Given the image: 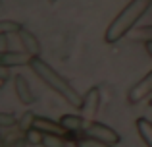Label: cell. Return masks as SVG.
Instances as JSON below:
<instances>
[{
  "instance_id": "11",
  "label": "cell",
  "mask_w": 152,
  "mask_h": 147,
  "mask_svg": "<svg viewBox=\"0 0 152 147\" xmlns=\"http://www.w3.org/2000/svg\"><path fill=\"white\" fill-rule=\"evenodd\" d=\"M135 128H137V134L142 140V143L146 147H152V122L141 116L135 120Z\"/></svg>"
},
{
  "instance_id": "1",
  "label": "cell",
  "mask_w": 152,
  "mask_h": 147,
  "mask_svg": "<svg viewBox=\"0 0 152 147\" xmlns=\"http://www.w3.org/2000/svg\"><path fill=\"white\" fill-rule=\"evenodd\" d=\"M29 68L33 70L35 75H37L42 83H46L54 93H58L69 106H73V109H81L83 95L79 93L73 85H71L69 79L64 78L60 72H56L48 62H45L41 56H33V58H31V62H29Z\"/></svg>"
},
{
  "instance_id": "7",
  "label": "cell",
  "mask_w": 152,
  "mask_h": 147,
  "mask_svg": "<svg viewBox=\"0 0 152 147\" xmlns=\"http://www.w3.org/2000/svg\"><path fill=\"white\" fill-rule=\"evenodd\" d=\"M31 54L29 52H15V50H4V52H0V64L4 66H29L31 62Z\"/></svg>"
},
{
  "instance_id": "17",
  "label": "cell",
  "mask_w": 152,
  "mask_h": 147,
  "mask_svg": "<svg viewBox=\"0 0 152 147\" xmlns=\"http://www.w3.org/2000/svg\"><path fill=\"white\" fill-rule=\"evenodd\" d=\"M18 122H19V118H15V114H12V112H2L0 114V126H2L4 130L15 128Z\"/></svg>"
},
{
  "instance_id": "12",
  "label": "cell",
  "mask_w": 152,
  "mask_h": 147,
  "mask_svg": "<svg viewBox=\"0 0 152 147\" xmlns=\"http://www.w3.org/2000/svg\"><path fill=\"white\" fill-rule=\"evenodd\" d=\"M75 147H114L112 143H106V141L102 140H96V137L93 136H87L85 137H79V140H75Z\"/></svg>"
},
{
  "instance_id": "13",
  "label": "cell",
  "mask_w": 152,
  "mask_h": 147,
  "mask_svg": "<svg viewBox=\"0 0 152 147\" xmlns=\"http://www.w3.org/2000/svg\"><path fill=\"white\" fill-rule=\"evenodd\" d=\"M42 147H66V140L60 134H42Z\"/></svg>"
},
{
  "instance_id": "15",
  "label": "cell",
  "mask_w": 152,
  "mask_h": 147,
  "mask_svg": "<svg viewBox=\"0 0 152 147\" xmlns=\"http://www.w3.org/2000/svg\"><path fill=\"white\" fill-rule=\"evenodd\" d=\"M35 118H37V114H35V112H31V110H25V112L21 114V118H19V122H18V130H21V132L25 134L27 130L33 128Z\"/></svg>"
},
{
  "instance_id": "16",
  "label": "cell",
  "mask_w": 152,
  "mask_h": 147,
  "mask_svg": "<svg viewBox=\"0 0 152 147\" xmlns=\"http://www.w3.org/2000/svg\"><path fill=\"white\" fill-rule=\"evenodd\" d=\"M23 136H25L27 145H41L42 143V132H41V130H37L35 126L31 130H27Z\"/></svg>"
},
{
  "instance_id": "2",
  "label": "cell",
  "mask_w": 152,
  "mask_h": 147,
  "mask_svg": "<svg viewBox=\"0 0 152 147\" xmlns=\"http://www.w3.org/2000/svg\"><path fill=\"white\" fill-rule=\"evenodd\" d=\"M152 0H131L121 12L114 18V21H110V25L104 31V41L114 45L119 39H123L131 29H135V25L139 23V19L150 10Z\"/></svg>"
},
{
  "instance_id": "14",
  "label": "cell",
  "mask_w": 152,
  "mask_h": 147,
  "mask_svg": "<svg viewBox=\"0 0 152 147\" xmlns=\"http://www.w3.org/2000/svg\"><path fill=\"white\" fill-rule=\"evenodd\" d=\"M21 29H23V25L19 21H14V19H2V21H0V33L18 35Z\"/></svg>"
},
{
  "instance_id": "20",
  "label": "cell",
  "mask_w": 152,
  "mask_h": 147,
  "mask_svg": "<svg viewBox=\"0 0 152 147\" xmlns=\"http://www.w3.org/2000/svg\"><path fill=\"white\" fill-rule=\"evenodd\" d=\"M145 50H146V54L152 58V41H146L145 43Z\"/></svg>"
},
{
  "instance_id": "4",
  "label": "cell",
  "mask_w": 152,
  "mask_h": 147,
  "mask_svg": "<svg viewBox=\"0 0 152 147\" xmlns=\"http://www.w3.org/2000/svg\"><path fill=\"white\" fill-rule=\"evenodd\" d=\"M148 97H152V70L127 91V101L131 105H139L142 99H148Z\"/></svg>"
},
{
  "instance_id": "9",
  "label": "cell",
  "mask_w": 152,
  "mask_h": 147,
  "mask_svg": "<svg viewBox=\"0 0 152 147\" xmlns=\"http://www.w3.org/2000/svg\"><path fill=\"white\" fill-rule=\"evenodd\" d=\"M60 124L64 126L66 134H75V132H85V116L81 112L79 114H62Z\"/></svg>"
},
{
  "instance_id": "21",
  "label": "cell",
  "mask_w": 152,
  "mask_h": 147,
  "mask_svg": "<svg viewBox=\"0 0 152 147\" xmlns=\"http://www.w3.org/2000/svg\"><path fill=\"white\" fill-rule=\"evenodd\" d=\"M148 105H150V106H152V97H150V99H148Z\"/></svg>"
},
{
  "instance_id": "8",
  "label": "cell",
  "mask_w": 152,
  "mask_h": 147,
  "mask_svg": "<svg viewBox=\"0 0 152 147\" xmlns=\"http://www.w3.org/2000/svg\"><path fill=\"white\" fill-rule=\"evenodd\" d=\"M18 37H19V43H21V47H23L25 52H29L31 56H41V43H39L37 37H35V33H31L29 29L23 27V29L18 33Z\"/></svg>"
},
{
  "instance_id": "3",
  "label": "cell",
  "mask_w": 152,
  "mask_h": 147,
  "mask_svg": "<svg viewBox=\"0 0 152 147\" xmlns=\"http://www.w3.org/2000/svg\"><path fill=\"white\" fill-rule=\"evenodd\" d=\"M85 134L87 136L96 137V140L106 141V143H112V145H118L119 141H121V136H119L112 126L102 124V122H96V120H91V124L85 128Z\"/></svg>"
},
{
  "instance_id": "10",
  "label": "cell",
  "mask_w": 152,
  "mask_h": 147,
  "mask_svg": "<svg viewBox=\"0 0 152 147\" xmlns=\"http://www.w3.org/2000/svg\"><path fill=\"white\" fill-rule=\"evenodd\" d=\"M33 126L37 130H41L42 134H60V136L66 134V130H64V126L60 124V122H54V120L45 118V116H39V114H37V118H35V124Z\"/></svg>"
},
{
  "instance_id": "6",
  "label": "cell",
  "mask_w": 152,
  "mask_h": 147,
  "mask_svg": "<svg viewBox=\"0 0 152 147\" xmlns=\"http://www.w3.org/2000/svg\"><path fill=\"white\" fill-rule=\"evenodd\" d=\"M14 91H15V97H18L23 105H33V103L37 101V97H35L29 81H27V78L23 74H15L14 75Z\"/></svg>"
},
{
  "instance_id": "18",
  "label": "cell",
  "mask_w": 152,
  "mask_h": 147,
  "mask_svg": "<svg viewBox=\"0 0 152 147\" xmlns=\"http://www.w3.org/2000/svg\"><path fill=\"white\" fill-rule=\"evenodd\" d=\"M137 39L142 43L146 41H152V25H146V27H141V29L137 31Z\"/></svg>"
},
{
  "instance_id": "19",
  "label": "cell",
  "mask_w": 152,
  "mask_h": 147,
  "mask_svg": "<svg viewBox=\"0 0 152 147\" xmlns=\"http://www.w3.org/2000/svg\"><path fill=\"white\" fill-rule=\"evenodd\" d=\"M8 79H10V66L0 64V85H4Z\"/></svg>"
},
{
  "instance_id": "5",
  "label": "cell",
  "mask_w": 152,
  "mask_h": 147,
  "mask_svg": "<svg viewBox=\"0 0 152 147\" xmlns=\"http://www.w3.org/2000/svg\"><path fill=\"white\" fill-rule=\"evenodd\" d=\"M100 101H102L100 87H91V89H87V93L83 95V105H81V109H79V112L85 118L96 116L98 109H100Z\"/></svg>"
}]
</instances>
